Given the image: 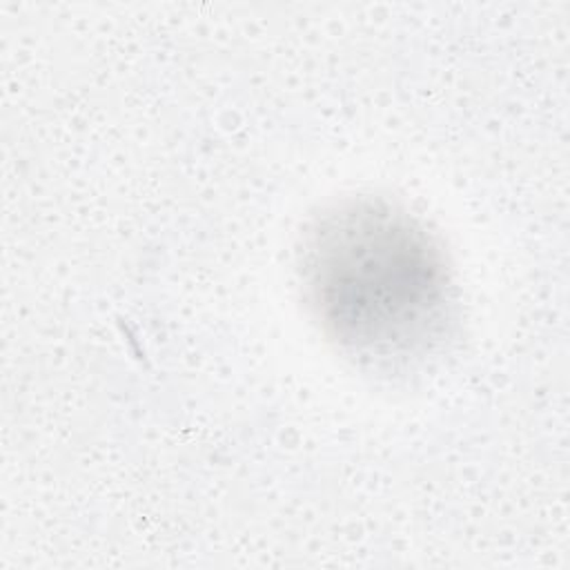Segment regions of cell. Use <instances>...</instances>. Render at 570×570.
<instances>
[{"label":"cell","instance_id":"1","mask_svg":"<svg viewBox=\"0 0 570 570\" xmlns=\"http://www.w3.org/2000/svg\"><path fill=\"white\" fill-rule=\"evenodd\" d=\"M298 265L312 316L354 356H410L448 321L445 256L414 216L387 200L327 207L303 234Z\"/></svg>","mask_w":570,"mask_h":570}]
</instances>
